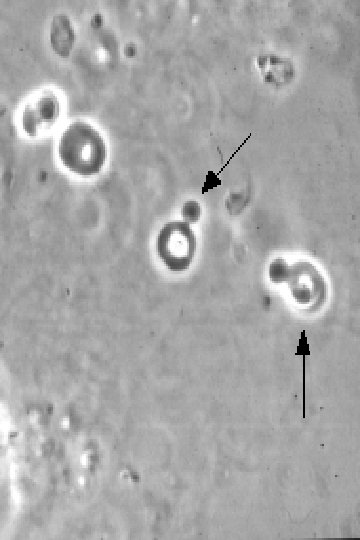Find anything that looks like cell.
<instances>
[{
  "instance_id": "cell-1",
  "label": "cell",
  "mask_w": 360,
  "mask_h": 540,
  "mask_svg": "<svg viewBox=\"0 0 360 540\" xmlns=\"http://www.w3.org/2000/svg\"><path fill=\"white\" fill-rule=\"evenodd\" d=\"M58 155L69 171L91 176L98 174L104 166L107 150L103 137L93 126L75 121L63 131Z\"/></svg>"
},
{
  "instance_id": "cell-2",
  "label": "cell",
  "mask_w": 360,
  "mask_h": 540,
  "mask_svg": "<svg viewBox=\"0 0 360 540\" xmlns=\"http://www.w3.org/2000/svg\"><path fill=\"white\" fill-rule=\"evenodd\" d=\"M273 283H287L295 301L299 304L323 303L326 284L319 271L309 262L288 265L283 259L274 260L269 266Z\"/></svg>"
},
{
  "instance_id": "cell-3",
  "label": "cell",
  "mask_w": 360,
  "mask_h": 540,
  "mask_svg": "<svg viewBox=\"0 0 360 540\" xmlns=\"http://www.w3.org/2000/svg\"><path fill=\"white\" fill-rule=\"evenodd\" d=\"M196 245V236L190 224L184 220H174L160 229L156 239V252L169 270L180 272L191 265Z\"/></svg>"
},
{
  "instance_id": "cell-4",
  "label": "cell",
  "mask_w": 360,
  "mask_h": 540,
  "mask_svg": "<svg viewBox=\"0 0 360 540\" xmlns=\"http://www.w3.org/2000/svg\"><path fill=\"white\" fill-rule=\"evenodd\" d=\"M60 114V103L56 94L45 90L33 97L24 107L21 116L23 131L31 136L53 126Z\"/></svg>"
},
{
  "instance_id": "cell-5",
  "label": "cell",
  "mask_w": 360,
  "mask_h": 540,
  "mask_svg": "<svg viewBox=\"0 0 360 540\" xmlns=\"http://www.w3.org/2000/svg\"><path fill=\"white\" fill-rule=\"evenodd\" d=\"M296 356H302V418L306 417V356L310 355L309 345L305 331L301 332L299 344L297 346Z\"/></svg>"
},
{
  "instance_id": "cell-6",
  "label": "cell",
  "mask_w": 360,
  "mask_h": 540,
  "mask_svg": "<svg viewBox=\"0 0 360 540\" xmlns=\"http://www.w3.org/2000/svg\"><path fill=\"white\" fill-rule=\"evenodd\" d=\"M251 137V134L240 144V146L237 147V149L234 151V153L232 154V156L229 158V160L226 162V164L221 168V170L217 173V174H210L208 173L207 176H206V182H205V185L203 187V193H205L206 191L216 187L217 185L220 184V180L218 179V176L223 172V170L226 168V166H228V164L230 163V161L233 159V157L236 155V153L242 148V146L249 140V138Z\"/></svg>"
},
{
  "instance_id": "cell-7",
  "label": "cell",
  "mask_w": 360,
  "mask_h": 540,
  "mask_svg": "<svg viewBox=\"0 0 360 540\" xmlns=\"http://www.w3.org/2000/svg\"><path fill=\"white\" fill-rule=\"evenodd\" d=\"M182 213L186 222L195 223L200 217L201 208L197 202L188 201L183 205Z\"/></svg>"
}]
</instances>
